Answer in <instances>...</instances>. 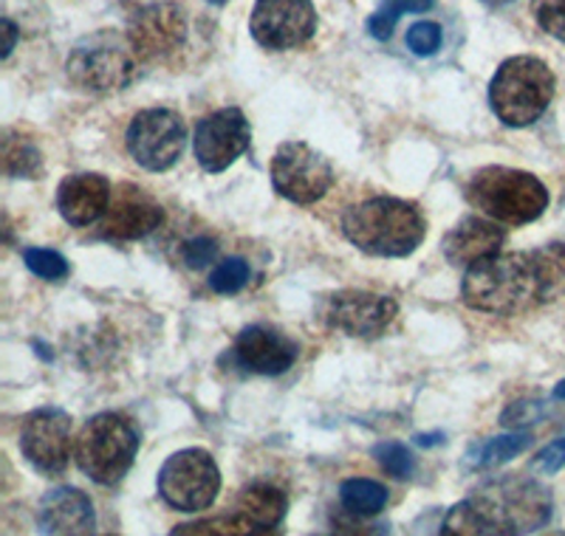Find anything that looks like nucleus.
Instances as JSON below:
<instances>
[{"instance_id":"nucleus-7","label":"nucleus","mask_w":565,"mask_h":536,"mask_svg":"<svg viewBox=\"0 0 565 536\" xmlns=\"http://www.w3.org/2000/svg\"><path fill=\"white\" fill-rule=\"evenodd\" d=\"M139 452V429L119 412H99L77 438V467L99 485H116L134 467Z\"/></svg>"},{"instance_id":"nucleus-34","label":"nucleus","mask_w":565,"mask_h":536,"mask_svg":"<svg viewBox=\"0 0 565 536\" xmlns=\"http://www.w3.org/2000/svg\"><path fill=\"white\" fill-rule=\"evenodd\" d=\"M3 32H7V43H3V60H9L14 43H18V29H14L12 20H3Z\"/></svg>"},{"instance_id":"nucleus-17","label":"nucleus","mask_w":565,"mask_h":536,"mask_svg":"<svg viewBox=\"0 0 565 536\" xmlns=\"http://www.w3.org/2000/svg\"><path fill=\"white\" fill-rule=\"evenodd\" d=\"M161 221H164V210L159 201L150 199L139 186L119 184L103 217V232L114 240H139L159 229Z\"/></svg>"},{"instance_id":"nucleus-3","label":"nucleus","mask_w":565,"mask_h":536,"mask_svg":"<svg viewBox=\"0 0 565 536\" xmlns=\"http://www.w3.org/2000/svg\"><path fill=\"white\" fill-rule=\"evenodd\" d=\"M424 215L416 204L402 199H367L348 206L342 215V235L371 257H407L422 246Z\"/></svg>"},{"instance_id":"nucleus-24","label":"nucleus","mask_w":565,"mask_h":536,"mask_svg":"<svg viewBox=\"0 0 565 536\" xmlns=\"http://www.w3.org/2000/svg\"><path fill=\"white\" fill-rule=\"evenodd\" d=\"M529 447H532V435L529 432L498 435V438H492V441H487L478 449L472 463H476V469H494L507 463V460L518 458L521 452H526Z\"/></svg>"},{"instance_id":"nucleus-28","label":"nucleus","mask_w":565,"mask_h":536,"mask_svg":"<svg viewBox=\"0 0 565 536\" xmlns=\"http://www.w3.org/2000/svg\"><path fill=\"white\" fill-rule=\"evenodd\" d=\"M23 262L40 280H63L71 271L68 260L54 249H26L23 251Z\"/></svg>"},{"instance_id":"nucleus-39","label":"nucleus","mask_w":565,"mask_h":536,"mask_svg":"<svg viewBox=\"0 0 565 536\" xmlns=\"http://www.w3.org/2000/svg\"><path fill=\"white\" fill-rule=\"evenodd\" d=\"M210 3H215V7H221V3H226V0H210Z\"/></svg>"},{"instance_id":"nucleus-18","label":"nucleus","mask_w":565,"mask_h":536,"mask_svg":"<svg viewBox=\"0 0 565 536\" xmlns=\"http://www.w3.org/2000/svg\"><path fill=\"white\" fill-rule=\"evenodd\" d=\"M232 356L244 371L257 373V376H280L295 364L297 347L275 328L249 325L235 339Z\"/></svg>"},{"instance_id":"nucleus-5","label":"nucleus","mask_w":565,"mask_h":536,"mask_svg":"<svg viewBox=\"0 0 565 536\" xmlns=\"http://www.w3.org/2000/svg\"><path fill=\"white\" fill-rule=\"evenodd\" d=\"M554 74L537 57L503 60L489 83V105L507 128H529L554 99Z\"/></svg>"},{"instance_id":"nucleus-10","label":"nucleus","mask_w":565,"mask_h":536,"mask_svg":"<svg viewBox=\"0 0 565 536\" xmlns=\"http://www.w3.org/2000/svg\"><path fill=\"white\" fill-rule=\"evenodd\" d=\"M271 184L291 204L311 206L334 184V167L306 141H282L269 164Z\"/></svg>"},{"instance_id":"nucleus-29","label":"nucleus","mask_w":565,"mask_h":536,"mask_svg":"<svg viewBox=\"0 0 565 536\" xmlns=\"http://www.w3.org/2000/svg\"><path fill=\"white\" fill-rule=\"evenodd\" d=\"M532 14L543 32L565 43V0H532Z\"/></svg>"},{"instance_id":"nucleus-36","label":"nucleus","mask_w":565,"mask_h":536,"mask_svg":"<svg viewBox=\"0 0 565 536\" xmlns=\"http://www.w3.org/2000/svg\"><path fill=\"white\" fill-rule=\"evenodd\" d=\"M422 447H433V443H444V435H436V438H418Z\"/></svg>"},{"instance_id":"nucleus-27","label":"nucleus","mask_w":565,"mask_h":536,"mask_svg":"<svg viewBox=\"0 0 565 536\" xmlns=\"http://www.w3.org/2000/svg\"><path fill=\"white\" fill-rule=\"evenodd\" d=\"M249 262L241 260V257H226L210 275V288L215 294H238L249 282Z\"/></svg>"},{"instance_id":"nucleus-6","label":"nucleus","mask_w":565,"mask_h":536,"mask_svg":"<svg viewBox=\"0 0 565 536\" xmlns=\"http://www.w3.org/2000/svg\"><path fill=\"white\" fill-rule=\"evenodd\" d=\"M139 60L130 37L105 29V32L88 34L74 45L65 71H68L71 83L88 94H116L134 83Z\"/></svg>"},{"instance_id":"nucleus-30","label":"nucleus","mask_w":565,"mask_h":536,"mask_svg":"<svg viewBox=\"0 0 565 536\" xmlns=\"http://www.w3.org/2000/svg\"><path fill=\"white\" fill-rule=\"evenodd\" d=\"M444 32L438 23H413L411 32H407V49L418 57H430L441 49Z\"/></svg>"},{"instance_id":"nucleus-12","label":"nucleus","mask_w":565,"mask_h":536,"mask_svg":"<svg viewBox=\"0 0 565 536\" xmlns=\"http://www.w3.org/2000/svg\"><path fill=\"white\" fill-rule=\"evenodd\" d=\"M286 511H289V500L277 485L252 483L238 494L230 517L179 525L173 534H271L286 519Z\"/></svg>"},{"instance_id":"nucleus-38","label":"nucleus","mask_w":565,"mask_h":536,"mask_svg":"<svg viewBox=\"0 0 565 536\" xmlns=\"http://www.w3.org/2000/svg\"><path fill=\"white\" fill-rule=\"evenodd\" d=\"M487 7H507V3H512V0H483Z\"/></svg>"},{"instance_id":"nucleus-25","label":"nucleus","mask_w":565,"mask_h":536,"mask_svg":"<svg viewBox=\"0 0 565 536\" xmlns=\"http://www.w3.org/2000/svg\"><path fill=\"white\" fill-rule=\"evenodd\" d=\"M436 0H382V7L367 20V32L376 40H391L402 14L427 12Z\"/></svg>"},{"instance_id":"nucleus-13","label":"nucleus","mask_w":565,"mask_h":536,"mask_svg":"<svg viewBox=\"0 0 565 536\" xmlns=\"http://www.w3.org/2000/svg\"><path fill=\"white\" fill-rule=\"evenodd\" d=\"M252 37L271 52H289L309 43L317 32L311 0H257L249 20Z\"/></svg>"},{"instance_id":"nucleus-37","label":"nucleus","mask_w":565,"mask_h":536,"mask_svg":"<svg viewBox=\"0 0 565 536\" xmlns=\"http://www.w3.org/2000/svg\"><path fill=\"white\" fill-rule=\"evenodd\" d=\"M554 398H559V401H565V382H559L557 387H554Z\"/></svg>"},{"instance_id":"nucleus-31","label":"nucleus","mask_w":565,"mask_h":536,"mask_svg":"<svg viewBox=\"0 0 565 536\" xmlns=\"http://www.w3.org/2000/svg\"><path fill=\"white\" fill-rule=\"evenodd\" d=\"M215 255H218V243L210 240V237H193V240L184 243V249H181L184 262L190 268H195V271L210 266V262L215 260Z\"/></svg>"},{"instance_id":"nucleus-23","label":"nucleus","mask_w":565,"mask_h":536,"mask_svg":"<svg viewBox=\"0 0 565 536\" xmlns=\"http://www.w3.org/2000/svg\"><path fill=\"white\" fill-rule=\"evenodd\" d=\"M40 164H43V156L34 148L32 141L23 139V136L7 133L3 141V170H7L9 179H34L40 175Z\"/></svg>"},{"instance_id":"nucleus-2","label":"nucleus","mask_w":565,"mask_h":536,"mask_svg":"<svg viewBox=\"0 0 565 536\" xmlns=\"http://www.w3.org/2000/svg\"><path fill=\"white\" fill-rule=\"evenodd\" d=\"M552 519V497L540 483L518 474L494 478L456 505L441 534L514 536L537 530Z\"/></svg>"},{"instance_id":"nucleus-8","label":"nucleus","mask_w":565,"mask_h":536,"mask_svg":"<svg viewBox=\"0 0 565 536\" xmlns=\"http://www.w3.org/2000/svg\"><path fill=\"white\" fill-rule=\"evenodd\" d=\"M221 492V469L206 449H181L159 472V494L181 514L210 508Z\"/></svg>"},{"instance_id":"nucleus-22","label":"nucleus","mask_w":565,"mask_h":536,"mask_svg":"<svg viewBox=\"0 0 565 536\" xmlns=\"http://www.w3.org/2000/svg\"><path fill=\"white\" fill-rule=\"evenodd\" d=\"M340 503L353 517H376L387 505V489L376 480L351 478L340 485Z\"/></svg>"},{"instance_id":"nucleus-14","label":"nucleus","mask_w":565,"mask_h":536,"mask_svg":"<svg viewBox=\"0 0 565 536\" xmlns=\"http://www.w3.org/2000/svg\"><path fill=\"white\" fill-rule=\"evenodd\" d=\"M252 128L244 110L224 108L199 121L193 136L195 161L206 173H224L249 150Z\"/></svg>"},{"instance_id":"nucleus-21","label":"nucleus","mask_w":565,"mask_h":536,"mask_svg":"<svg viewBox=\"0 0 565 536\" xmlns=\"http://www.w3.org/2000/svg\"><path fill=\"white\" fill-rule=\"evenodd\" d=\"M38 523L45 534H94L97 511L90 505L88 494L63 485L45 494L38 511Z\"/></svg>"},{"instance_id":"nucleus-20","label":"nucleus","mask_w":565,"mask_h":536,"mask_svg":"<svg viewBox=\"0 0 565 536\" xmlns=\"http://www.w3.org/2000/svg\"><path fill=\"white\" fill-rule=\"evenodd\" d=\"M503 240H507V235L498 226V221L469 215L463 217L456 229L447 232V237L441 243V251L447 257V262H452L458 268H469L476 266L478 260H483V257L498 255Z\"/></svg>"},{"instance_id":"nucleus-32","label":"nucleus","mask_w":565,"mask_h":536,"mask_svg":"<svg viewBox=\"0 0 565 536\" xmlns=\"http://www.w3.org/2000/svg\"><path fill=\"white\" fill-rule=\"evenodd\" d=\"M563 467H565V438L548 443V447L543 449V452H540L532 463L534 472H540V474H554V472H559Z\"/></svg>"},{"instance_id":"nucleus-33","label":"nucleus","mask_w":565,"mask_h":536,"mask_svg":"<svg viewBox=\"0 0 565 536\" xmlns=\"http://www.w3.org/2000/svg\"><path fill=\"white\" fill-rule=\"evenodd\" d=\"M537 418H540V404L521 401V404H512V407L503 412L501 424L503 427H523V424L537 421Z\"/></svg>"},{"instance_id":"nucleus-16","label":"nucleus","mask_w":565,"mask_h":536,"mask_svg":"<svg viewBox=\"0 0 565 536\" xmlns=\"http://www.w3.org/2000/svg\"><path fill=\"white\" fill-rule=\"evenodd\" d=\"M398 305L393 297L373 291H340L326 302V322L353 339H376L393 325Z\"/></svg>"},{"instance_id":"nucleus-9","label":"nucleus","mask_w":565,"mask_h":536,"mask_svg":"<svg viewBox=\"0 0 565 536\" xmlns=\"http://www.w3.org/2000/svg\"><path fill=\"white\" fill-rule=\"evenodd\" d=\"M128 37L141 60H168L186 40L179 0H122Z\"/></svg>"},{"instance_id":"nucleus-1","label":"nucleus","mask_w":565,"mask_h":536,"mask_svg":"<svg viewBox=\"0 0 565 536\" xmlns=\"http://www.w3.org/2000/svg\"><path fill=\"white\" fill-rule=\"evenodd\" d=\"M559 291V275L554 251L529 255L507 251L489 255L467 268L461 282V297L472 311L494 317H518L543 305Z\"/></svg>"},{"instance_id":"nucleus-15","label":"nucleus","mask_w":565,"mask_h":536,"mask_svg":"<svg viewBox=\"0 0 565 536\" xmlns=\"http://www.w3.org/2000/svg\"><path fill=\"white\" fill-rule=\"evenodd\" d=\"M20 449L40 474H63L71 460V418L57 407L34 409L20 429Z\"/></svg>"},{"instance_id":"nucleus-11","label":"nucleus","mask_w":565,"mask_h":536,"mask_svg":"<svg viewBox=\"0 0 565 536\" xmlns=\"http://www.w3.org/2000/svg\"><path fill=\"white\" fill-rule=\"evenodd\" d=\"M125 141H128V153L141 170L168 173L184 153L186 128L175 110L150 108L134 116Z\"/></svg>"},{"instance_id":"nucleus-4","label":"nucleus","mask_w":565,"mask_h":536,"mask_svg":"<svg viewBox=\"0 0 565 536\" xmlns=\"http://www.w3.org/2000/svg\"><path fill=\"white\" fill-rule=\"evenodd\" d=\"M469 204L507 226L537 221L548 210L546 184L532 173L512 167H483L467 184Z\"/></svg>"},{"instance_id":"nucleus-19","label":"nucleus","mask_w":565,"mask_h":536,"mask_svg":"<svg viewBox=\"0 0 565 536\" xmlns=\"http://www.w3.org/2000/svg\"><path fill=\"white\" fill-rule=\"evenodd\" d=\"M110 199H114V190H110V181L105 175L77 173L68 175L60 184L57 210L65 224L83 229V226L103 221L110 206Z\"/></svg>"},{"instance_id":"nucleus-26","label":"nucleus","mask_w":565,"mask_h":536,"mask_svg":"<svg viewBox=\"0 0 565 536\" xmlns=\"http://www.w3.org/2000/svg\"><path fill=\"white\" fill-rule=\"evenodd\" d=\"M373 458H376V463H380V467L396 480H407L413 478V472H416V458H413V452L405 447V443H398V441L380 443V447L373 449Z\"/></svg>"},{"instance_id":"nucleus-35","label":"nucleus","mask_w":565,"mask_h":536,"mask_svg":"<svg viewBox=\"0 0 565 536\" xmlns=\"http://www.w3.org/2000/svg\"><path fill=\"white\" fill-rule=\"evenodd\" d=\"M554 260H557V275H559V288H565V249H552Z\"/></svg>"}]
</instances>
